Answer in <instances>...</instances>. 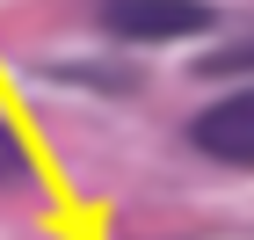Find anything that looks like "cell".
I'll use <instances>...</instances> for the list:
<instances>
[{"mask_svg":"<svg viewBox=\"0 0 254 240\" xmlns=\"http://www.w3.org/2000/svg\"><path fill=\"white\" fill-rule=\"evenodd\" d=\"M203 73H211V80H218V73H254V37H247V44H225V51H211V59H203Z\"/></svg>","mask_w":254,"mask_h":240,"instance_id":"3","label":"cell"},{"mask_svg":"<svg viewBox=\"0 0 254 240\" xmlns=\"http://www.w3.org/2000/svg\"><path fill=\"white\" fill-rule=\"evenodd\" d=\"M211 7L203 0H102V29L124 44H167V37H196L211 29Z\"/></svg>","mask_w":254,"mask_h":240,"instance_id":"1","label":"cell"},{"mask_svg":"<svg viewBox=\"0 0 254 240\" xmlns=\"http://www.w3.org/2000/svg\"><path fill=\"white\" fill-rule=\"evenodd\" d=\"M189 139L203 146L211 160H233V167H254V87H240V95L211 102L203 117L189 124Z\"/></svg>","mask_w":254,"mask_h":240,"instance_id":"2","label":"cell"},{"mask_svg":"<svg viewBox=\"0 0 254 240\" xmlns=\"http://www.w3.org/2000/svg\"><path fill=\"white\" fill-rule=\"evenodd\" d=\"M22 175H29V153H22V139L0 124V182H22Z\"/></svg>","mask_w":254,"mask_h":240,"instance_id":"4","label":"cell"}]
</instances>
